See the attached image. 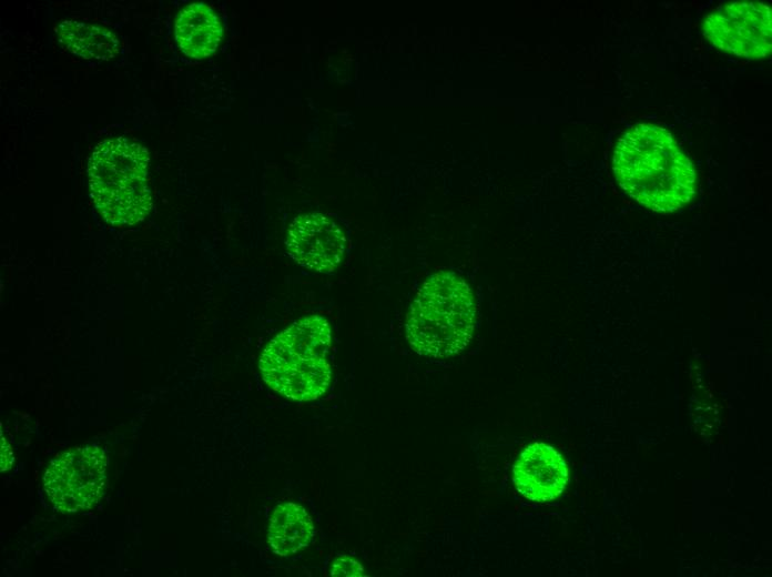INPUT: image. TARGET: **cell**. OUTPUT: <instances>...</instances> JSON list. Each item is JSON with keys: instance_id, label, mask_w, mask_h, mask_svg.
<instances>
[{"instance_id": "obj_3", "label": "cell", "mask_w": 772, "mask_h": 577, "mask_svg": "<svg viewBox=\"0 0 772 577\" xmlns=\"http://www.w3.org/2000/svg\"><path fill=\"white\" fill-rule=\"evenodd\" d=\"M329 345L326 318L312 315L295 321L262 352L258 366L264 382L285 397L316 399L331 382Z\"/></svg>"}, {"instance_id": "obj_12", "label": "cell", "mask_w": 772, "mask_h": 577, "mask_svg": "<svg viewBox=\"0 0 772 577\" xmlns=\"http://www.w3.org/2000/svg\"><path fill=\"white\" fill-rule=\"evenodd\" d=\"M363 571L359 563L347 556L337 557L331 567L332 576H363Z\"/></svg>"}, {"instance_id": "obj_7", "label": "cell", "mask_w": 772, "mask_h": 577, "mask_svg": "<svg viewBox=\"0 0 772 577\" xmlns=\"http://www.w3.org/2000/svg\"><path fill=\"white\" fill-rule=\"evenodd\" d=\"M286 247L299 265L319 273H331L342 263L347 237L343 229L323 213L297 216L287 231Z\"/></svg>"}, {"instance_id": "obj_10", "label": "cell", "mask_w": 772, "mask_h": 577, "mask_svg": "<svg viewBox=\"0 0 772 577\" xmlns=\"http://www.w3.org/2000/svg\"><path fill=\"white\" fill-rule=\"evenodd\" d=\"M60 44L85 60L108 61L120 51V40L110 30L75 20L61 21L55 27Z\"/></svg>"}, {"instance_id": "obj_2", "label": "cell", "mask_w": 772, "mask_h": 577, "mask_svg": "<svg viewBox=\"0 0 772 577\" xmlns=\"http://www.w3.org/2000/svg\"><path fill=\"white\" fill-rule=\"evenodd\" d=\"M476 324V303L466 281L451 271L430 275L407 313L405 331L419 355L445 358L469 344Z\"/></svg>"}, {"instance_id": "obj_1", "label": "cell", "mask_w": 772, "mask_h": 577, "mask_svg": "<svg viewBox=\"0 0 772 577\" xmlns=\"http://www.w3.org/2000/svg\"><path fill=\"white\" fill-rule=\"evenodd\" d=\"M612 171L621 189L642 206L671 213L688 205L697 192L692 161L664 128L638 123L618 140Z\"/></svg>"}, {"instance_id": "obj_6", "label": "cell", "mask_w": 772, "mask_h": 577, "mask_svg": "<svg viewBox=\"0 0 772 577\" xmlns=\"http://www.w3.org/2000/svg\"><path fill=\"white\" fill-rule=\"evenodd\" d=\"M703 34L719 50L744 59H763L772 51V10L761 1H734L709 13Z\"/></svg>"}, {"instance_id": "obj_9", "label": "cell", "mask_w": 772, "mask_h": 577, "mask_svg": "<svg viewBox=\"0 0 772 577\" xmlns=\"http://www.w3.org/2000/svg\"><path fill=\"white\" fill-rule=\"evenodd\" d=\"M223 37L215 11L204 3H191L181 10L175 21V39L181 51L194 59L213 54Z\"/></svg>"}, {"instance_id": "obj_8", "label": "cell", "mask_w": 772, "mask_h": 577, "mask_svg": "<svg viewBox=\"0 0 772 577\" xmlns=\"http://www.w3.org/2000/svg\"><path fill=\"white\" fill-rule=\"evenodd\" d=\"M568 478L562 456L544 443L527 446L512 467V482L517 490L534 502L557 498L566 488Z\"/></svg>"}, {"instance_id": "obj_13", "label": "cell", "mask_w": 772, "mask_h": 577, "mask_svg": "<svg viewBox=\"0 0 772 577\" xmlns=\"http://www.w3.org/2000/svg\"><path fill=\"white\" fill-rule=\"evenodd\" d=\"M13 463V453L10 445L2 437L1 439V470H7Z\"/></svg>"}, {"instance_id": "obj_11", "label": "cell", "mask_w": 772, "mask_h": 577, "mask_svg": "<svg viewBox=\"0 0 772 577\" xmlns=\"http://www.w3.org/2000/svg\"><path fill=\"white\" fill-rule=\"evenodd\" d=\"M314 535V525L306 509L295 503L280 504L270 522L268 544L278 556L305 548Z\"/></svg>"}, {"instance_id": "obj_4", "label": "cell", "mask_w": 772, "mask_h": 577, "mask_svg": "<svg viewBox=\"0 0 772 577\" xmlns=\"http://www.w3.org/2000/svg\"><path fill=\"white\" fill-rule=\"evenodd\" d=\"M149 162L148 150L126 138L108 139L95 146L88 162V179L94 205L105 221L132 225L149 214Z\"/></svg>"}, {"instance_id": "obj_5", "label": "cell", "mask_w": 772, "mask_h": 577, "mask_svg": "<svg viewBox=\"0 0 772 577\" xmlns=\"http://www.w3.org/2000/svg\"><path fill=\"white\" fill-rule=\"evenodd\" d=\"M106 455L94 445L71 448L54 458L43 476V488L54 507L74 513L92 507L106 484Z\"/></svg>"}]
</instances>
